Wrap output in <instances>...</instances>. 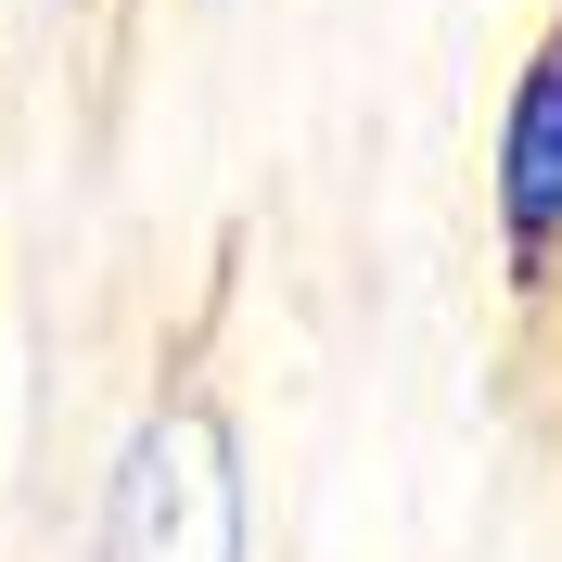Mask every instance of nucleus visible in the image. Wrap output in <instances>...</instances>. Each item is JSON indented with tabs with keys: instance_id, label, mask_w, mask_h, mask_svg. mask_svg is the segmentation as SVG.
<instances>
[{
	"instance_id": "nucleus-1",
	"label": "nucleus",
	"mask_w": 562,
	"mask_h": 562,
	"mask_svg": "<svg viewBox=\"0 0 562 562\" xmlns=\"http://www.w3.org/2000/svg\"><path fill=\"white\" fill-rule=\"evenodd\" d=\"M103 562H244V512H231V435L205 409H167L115 473Z\"/></svg>"
},
{
	"instance_id": "nucleus-2",
	"label": "nucleus",
	"mask_w": 562,
	"mask_h": 562,
	"mask_svg": "<svg viewBox=\"0 0 562 562\" xmlns=\"http://www.w3.org/2000/svg\"><path fill=\"white\" fill-rule=\"evenodd\" d=\"M498 244H512V269H537L562 244V52L525 65L512 128H498Z\"/></svg>"
}]
</instances>
